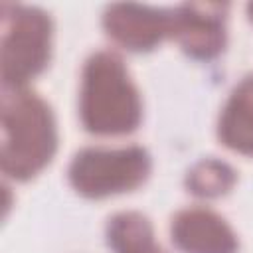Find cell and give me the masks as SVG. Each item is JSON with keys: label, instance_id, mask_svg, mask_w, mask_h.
Listing matches in <instances>:
<instances>
[{"label": "cell", "instance_id": "obj_10", "mask_svg": "<svg viewBox=\"0 0 253 253\" xmlns=\"http://www.w3.org/2000/svg\"><path fill=\"white\" fill-rule=\"evenodd\" d=\"M233 184V170L223 162H200L188 176V186L200 196H219Z\"/></svg>", "mask_w": 253, "mask_h": 253}, {"label": "cell", "instance_id": "obj_7", "mask_svg": "<svg viewBox=\"0 0 253 253\" xmlns=\"http://www.w3.org/2000/svg\"><path fill=\"white\" fill-rule=\"evenodd\" d=\"M105 24L109 34L130 49H148L172 28V18L164 12L138 6H113Z\"/></svg>", "mask_w": 253, "mask_h": 253}, {"label": "cell", "instance_id": "obj_6", "mask_svg": "<svg viewBox=\"0 0 253 253\" xmlns=\"http://www.w3.org/2000/svg\"><path fill=\"white\" fill-rule=\"evenodd\" d=\"M217 4H186L174 16L172 28L186 51L211 57L223 47V16Z\"/></svg>", "mask_w": 253, "mask_h": 253}, {"label": "cell", "instance_id": "obj_3", "mask_svg": "<svg viewBox=\"0 0 253 253\" xmlns=\"http://www.w3.org/2000/svg\"><path fill=\"white\" fill-rule=\"evenodd\" d=\"M49 57V20L36 8L2 4V79L18 87Z\"/></svg>", "mask_w": 253, "mask_h": 253}, {"label": "cell", "instance_id": "obj_8", "mask_svg": "<svg viewBox=\"0 0 253 253\" xmlns=\"http://www.w3.org/2000/svg\"><path fill=\"white\" fill-rule=\"evenodd\" d=\"M219 138L243 154H253V79H245L231 95L221 121Z\"/></svg>", "mask_w": 253, "mask_h": 253}, {"label": "cell", "instance_id": "obj_2", "mask_svg": "<svg viewBox=\"0 0 253 253\" xmlns=\"http://www.w3.org/2000/svg\"><path fill=\"white\" fill-rule=\"evenodd\" d=\"M83 125L101 134L128 132L138 125L140 101L123 61L109 51L95 53L83 73Z\"/></svg>", "mask_w": 253, "mask_h": 253}, {"label": "cell", "instance_id": "obj_11", "mask_svg": "<svg viewBox=\"0 0 253 253\" xmlns=\"http://www.w3.org/2000/svg\"><path fill=\"white\" fill-rule=\"evenodd\" d=\"M249 12H251V14H253V4H251V6H249ZM251 18H253V16H251Z\"/></svg>", "mask_w": 253, "mask_h": 253}, {"label": "cell", "instance_id": "obj_4", "mask_svg": "<svg viewBox=\"0 0 253 253\" xmlns=\"http://www.w3.org/2000/svg\"><path fill=\"white\" fill-rule=\"evenodd\" d=\"M150 162L142 148L79 152L69 168L73 186L85 196H107L138 186L148 174Z\"/></svg>", "mask_w": 253, "mask_h": 253}, {"label": "cell", "instance_id": "obj_1", "mask_svg": "<svg viewBox=\"0 0 253 253\" xmlns=\"http://www.w3.org/2000/svg\"><path fill=\"white\" fill-rule=\"evenodd\" d=\"M55 128L49 107L34 93L6 87L2 97V170L12 178L34 176L53 154Z\"/></svg>", "mask_w": 253, "mask_h": 253}, {"label": "cell", "instance_id": "obj_5", "mask_svg": "<svg viewBox=\"0 0 253 253\" xmlns=\"http://www.w3.org/2000/svg\"><path fill=\"white\" fill-rule=\"evenodd\" d=\"M172 235L186 253H235L237 241L221 217L208 210H186L176 215Z\"/></svg>", "mask_w": 253, "mask_h": 253}, {"label": "cell", "instance_id": "obj_9", "mask_svg": "<svg viewBox=\"0 0 253 253\" xmlns=\"http://www.w3.org/2000/svg\"><path fill=\"white\" fill-rule=\"evenodd\" d=\"M109 243L117 253H162L152 239L146 217L138 213H121L109 223Z\"/></svg>", "mask_w": 253, "mask_h": 253}]
</instances>
